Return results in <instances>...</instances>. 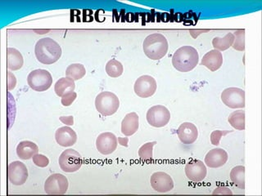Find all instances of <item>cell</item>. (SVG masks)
<instances>
[{
	"instance_id": "ffe728a7",
	"label": "cell",
	"mask_w": 262,
	"mask_h": 196,
	"mask_svg": "<svg viewBox=\"0 0 262 196\" xmlns=\"http://www.w3.org/2000/svg\"><path fill=\"white\" fill-rule=\"evenodd\" d=\"M38 153H39V147L33 141H20L16 146V155L23 160L32 159Z\"/></svg>"
},
{
	"instance_id": "603a6c76",
	"label": "cell",
	"mask_w": 262,
	"mask_h": 196,
	"mask_svg": "<svg viewBox=\"0 0 262 196\" xmlns=\"http://www.w3.org/2000/svg\"><path fill=\"white\" fill-rule=\"evenodd\" d=\"M233 41H234V35L233 33H228L227 35L223 38H220V37L214 38L212 40V45L214 49L217 51L223 52L233 46Z\"/></svg>"
},
{
	"instance_id": "e575fe53",
	"label": "cell",
	"mask_w": 262,
	"mask_h": 196,
	"mask_svg": "<svg viewBox=\"0 0 262 196\" xmlns=\"http://www.w3.org/2000/svg\"><path fill=\"white\" fill-rule=\"evenodd\" d=\"M59 119L61 122H63L64 125H68V126H72L74 125L73 116H61L60 117Z\"/></svg>"
},
{
	"instance_id": "3957f363",
	"label": "cell",
	"mask_w": 262,
	"mask_h": 196,
	"mask_svg": "<svg viewBox=\"0 0 262 196\" xmlns=\"http://www.w3.org/2000/svg\"><path fill=\"white\" fill-rule=\"evenodd\" d=\"M169 48L167 39L162 34H151L143 41V49L149 59L154 61L162 59L166 55Z\"/></svg>"
},
{
	"instance_id": "7a4b0ae2",
	"label": "cell",
	"mask_w": 262,
	"mask_h": 196,
	"mask_svg": "<svg viewBox=\"0 0 262 196\" xmlns=\"http://www.w3.org/2000/svg\"><path fill=\"white\" fill-rule=\"evenodd\" d=\"M199 55L192 46H183L176 50L172 57V65L180 72L191 71L199 64Z\"/></svg>"
},
{
	"instance_id": "ba28073f",
	"label": "cell",
	"mask_w": 262,
	"mask_h": 196,
	"mask_svg": "<svg viewBox=\"0 0 262 196\" xmlns=\"http://www.w3.org/2000/svg\"><path fill=\"white\" fill-rule=\"evenodd\" d=\"M147 121L154 128H162L170 120V112L166 106L157 105L147 110Z\"/></svg>"
},
{
	"instance_id": "30bf717a",
	"label": "cell",
	"mask_w": 262,
	"mask_h": 196,
	"mask_svg": "<svg viewBox=\"0 0 262 196\" xmlns=\"http://www.w3.org/2000/svg\"><path fill=\"white\" fill-rule=\"evenodd\" d=\"M158 84L154 77L150 76H143L135 81L134 90L138 96L147 98L154 96L157 91Z\"/></svg>"
},
{
	"instance_id": "83f0119b",
	"label": "cell",
	"mask_w": 262,
	"mask_h": 196,
	"mask_svg": "<svg viewBox=\"0 0 262 196\" xmlns=\"http://www.w3.org/2000/svg\"><path fill=\"white\" fill-rule=\"evenodd\" d=\"M157 141L145 143L139 150V156L142 160L147 161L154 157V147Z\"/></svg>"
},
{
	"instance_id": "8fae6325",
	"label": "cell",
	"mask_w": 262,
	"mask_h": 196,
	"mask_svg": "<svg viewBox=\"0 0 262 196\" xmlns=\"http://www.w3.org/2000/svg\"><path fill=\"white\" fill-rule=\"evenodd\" d=\"M27 166L20 161H14L8 166V179L14 186H21L28 179Z\"/></svg>"
},
{
	"instance_id": "2e32d148",
	"label": "cell",
	"mask_w": 262,
	"mask_h": 196,
	"mask_svg": "<svg viewBox=\"0 0 262 196\" xmlns=\"http://www.w3.org/2000/svg\"><path fill=\"white\" fill-rule=\"evenodd\" d=\"M177 134L181 142L185 145H190L196 141L199 137V131L192 122H184L179 127Z\"/></svg>"
},
{
	"instance_id": "d6a6232c",
	"label": "cell",
	"mask_w": 262,
	"mask_h": 196,
	"mask_svg": "<svg viewBox=\"0 0 262 196\" xmlns=\"http://www.w3.org/2000/svg\"><path fill=\"white\" fill-rule=\"evenodd\" d=\"M16 85V79L14 75L11 71L8 72V89H14Z\"/></svg>"
},
{
	"instance_id": "8992f818",
	"label": "cell",
	"mask_w": 262,
	"mask_h": 196,
	"mask_svg": "<svg viewBox=\"0 0 262 196\" xmlns=\"http://www.w3.org/2000/svg\"><path fill=\"white\" fill-rule=\"evenodd\" d=\"M60 167L66 173H75L81 167L83 164L81 155L73 149L64 151L58 159Z\"/></svg>"
},
{
	"instance_id": "836d02e7",
	"label": "cell",
	"mask_w": 262,
	"mask_h": 196,
	"mask_svg": "<svg viewBox=\"0 0 262 196\" xmlns=\"http://www.w3.org/2000/svg\"><path fill=\"white\" fill-rule=\"evenodd\" d=\"M213 194H232L233 192L230 190L228 187L225 186H219V187L215 188L212 193Z\"/></svg>"
},
{
	"instance_id": "6da1fadb",
	"label": "cell",
	"mask_w": 262,
	"mask_h": 196,
	"mask_svg": "<svg viewBox=\"0 0 262 196\" xmlns=\"http://www.w3.org/2000/svg\"><path fill=\"white\" fill-rule=\"evenodd\" d=\"M35 57L40 63L51 65L55 63L61 57V47L51 38H43L35 44Z\"/></svg>"
},
{
	"instance_id": "f546056e",
	"label": "cell",
	"mask_w": 262,
	"mask_h": 196,
	"mask_svg": "<svg viewBox=\"0 0 262 196\" xmlns=\"http://www.w3.org/2000/svg\"><path fill=\"white\" fill-rule=\"evenodd\" d=\"M232 133V131L225 130H215L213 131L211 134V142L213 145H220V141H221V137H225L228 133Z\"/></svg>"
},
{
	"instance_id": "d4e9b609",
	"label": "cell",
	"mask_w": 262,
	"mask_h": 196,
	"mask_svg": "<svg viewBox=\"0 0 262 196\" xmlns=\"http://www.w3.org/2000/svg\"><path fill=\"white\" fill-rule=\"evenodd\" d=\"M228 121L233 129L244 131L245 129V111L244 110L233 111L229 114Z\"/></svg>"
},
{
	"instance_id": "9a60e30c",
	"label": "cell",
	"mask_w": 262,
	"mask_h": 196,
	"mask_svg": "<svg viewBox=\"0 0 262 196\" xmlns=\"http://www.w3.org/2000/svg\"><path fill=\"white\" fill-rule=\"evenodd\" d=\"M229 159V155L225 150L214 148L205 156V164L211 168L223 167Z\"/></svg>"
},
{
	"instance_id": "44dd1931",
	"label": "cell",
	"mask_w": 262,
	"mask_h": 196,
	"mask_svg": "<svg viewBox=\"0 0 262 196\" xmlns=\"http://www.w3.org/2000/svg\"><path fill=\"white\" fill-rule=\"evenodd\" d=\"M8 54V68L10 70H18L23 67L24 60L21 53L17 49L8 47L7 49Z\"/></svg>"
},
{
	"instance_id": "484cf974",
	"label": "cell",
	"mask_w": 262,
	"mask_h": 196,
	"mask_svg": "<svg viewBox=\"0 0 262 196\" xmlns=\"http://www.w3.org/2000/svg\"><path fill=\"white\" fill-rule=\"evenodd\" d=\"M85 75V67L82 64H72L66 69V76H67V77L72 78V80H75V81L80 80Z\"/></svg>"
},
{
	"instance_id": "f1b7e54d",
	"label": "cell",
	"mask_w": 262,
	"mask_h": 196,
	"mask_svg": "<svg viewBox=\"0 0 262 196\" xmlns=\"http://www.w3.org/2000/svg\"><path fill=\"white\" fill-rule=\"evenodd\" d=\"M234 41H233V47L237 51L244 52L245 50V31L239 30L233 33Z\"/></svg>"
},
{
	"instance_id": "4316f807",
	"label": "cell",
	"mask_w": 262,
	"mask_h": 196,
	"mask_svg": "<svg viewBox=\"0 0 262 196\" xmlns=\"http://www.w3.org/2000/svg\"><path fill=\"white\" fill-rule=\"evenodd\" d=\"M105 70L110 77L118 78L124 72V68L120 61L116 59H112L106 63Z\"/></svg>"
},
{
	"instance_id": "52a82bcc",
	"label": "cell",
	"mask_w": 262,
	"mask_h": 196,
	"mask_svg": "<svg viewBox=\"0 0 262 196\" xmlns=\"http://www.w3.org/2000/svg\"><path fill=\"white\" fill-rule=\"evenodd\" d=\"M221 98L224 104L229 108L244 109L245 107V91L242 88H226L221 93Z\"/></svg>"
},
{
	"instance_id": "277c9868",
	"label": "cell",
	"mask_w": 262,
	"mask_h": 196,
	"mask_svg": "<svg viewBox=\"0 0 262 196\" xmlns=\"http://www.w3.org/2000/svg\"><path fill=\"white\" fill-rule=\"evenodd\" d=\"M95 107L98 113L103 116H111L116 114L120 107V100L116 94L112 92H102L95 99Z\"/></svg>"
},
{
	"instance_id": "5b68a950",
	"label": "cell",
	"mask_w": 262,
	"mask_h": 196,
	"mask_svg": "<svg viewBox=\"0 0 262 196\" xmlns=\"http://www.w3.org/2000/svg\"><path fill=\"white\" fill-rule=\"evenodd\" d=\"M27 83L31 89L36 92H45L53 84V78L46 69H35L29 74Z\"/></svg>"
},
{
	"instance_id": "4fadbf2b",
	"label": "cell",
	"mask_w": 262,
	"mask_h": 196,
	"mask_svg": "<svg viewBox=\"0 0 262 196\" xmlns=\"http://www.w3.org/2000/svg\"><path fill=\"white\" fill-rule=\"evenodd\" d=\"M118 145L117 137L112 133H103L98 135L96 140V148L102 155H108L117 150Z\"/></svg>"
},
{
	"instance_id": "9c48e42d",
	"label": "cell",
	"mask_w": 262,
	"mask_h": 196,
	"mask_svg": "<svg viewBox=\"0 0 262 196\" xmlns=\"http://www.w3.org/2000/svg\"><path fill=\"white\" fill-rule=\"evenodd\" d=\"M69 182L62 174H54L49 176L45 183V191L48 194H64L68 191Z\"/></svg>"
},
{
	"instance_id": "7402d4cb",
	"label": "cell",
	"mask_w": 262,
	"mask_h": 196,
	"mask_svg": "<svg viewBox=\"0 0 262 196\" xmlns=\"http://www.w3.org/2000/svg\"><path fill=\"white\" fill-rule=\"evenodd\" d=\"M75 88H76L75 80L70 77L61 78L59 80H57L54 85V91L59 97L63 96L68 92H74Z\"/></svg>"
},
{
	"instance_id": "e0dca14e",
	"label": "cell",
	"mask_w": 262,
	"mask_h": 196,
	"mask_svg": "<svg viewBox=\"0 0 262 196\" xmlns=\"http://www.w3.org/2000/svg\"><path fill=\"white\" fill-rule=\"evenodd\" d=\"M55 139L57 144L61 146H72L77 141V134L70 127H61L56 131Z\"/></svg>"
},
{
	"instance_id": "ac0fdd59",
	"label": "cell",
	"mask_w": 262,
	"mask_h": 196,
	"mask_svg": "<svg viewBox=\"0 0 262 196\" xmlns=\"http://www.w3.org/2000/svg\"><path fill=\"white\" fill-rule=\"evenodd\" d=\"M201 64L206 66L211 71H216L223 65L222 53L215 49H213L203 56Z\"/></svg>"
},
{
	"instance_id": "d590c367",
	"label": "cell",
	"mask_w": 262,
	"mask_h": 196,
	"mask_svg": "<svg viewBox=\"0 0 262 196\" xmlns=\"http://www.w3.org/2000/svg\"><path fill=\"white\" fill-rule=\"evenodd\" d=\"M118 144L121 146L128 147V142H129V138L128 137H117Z\"/></svg>"
},
{
	"instance_id": "cb8c5ba5",
	"label": "cell",
	"mask_w": 262,
	"mask_h": 196,
	"mask_svg": "<svg viewBox=\"0 0 262 196\" xmlns=\"http://www.w3.org/2000/svg\"><path fill=\"white\" fill-rule=\"evenodd\" d=\"M230 179L236 186L242 190L245 189V167L243 165L236 166L230 172Z\"/></svg>"
},
{
	"instance_id": "5bb4252c",
	"label": "cell",
	"mask_w": 262,
	"mask_h": 196,
	"mask_svg": "<svg viewBox=\"0 0 262 196\" xmlns=\"http://www.w3.org/2000/svg\"><path fill=\"white\" fill-rule=\"evenodd\" d=\"M184 170L187 178L191 182H202L207 177V167L201 160H192L189 162L187 163Z\"/></svg>"
},
{
	"instance_id": "4dcf8cb0",
	"label": "cell",
	"mask_w": 262,
	"mask_h": 196,
	"mask_svg": "<svg viewBox=\"0 0 262 196\" xmlns=\"http://www.w3.org/2000/svg\"><path fill=\"white\" fill-rule=\"evenodd\" d=\"M32 159L33 163H35L37 167H45L49 164V158L46 157L45 155L38 153Z\"/></svg>"
},
{
	"instance_id": "7c38bea8",
	"label": "cell",
	"mask_w": 262,
	"mask_h": 196,
	"mask_svg": "<svg viewBox=\"0 0 262 196\" xmlns=\"http://www.w3.org/2000/svg\"><path fill=\"white\" fill-rule=\"evenodd\" d=\"M151 186L156 191L166 193L174 188V181L169 174L164 172H157L150 178Z\"/></svg>"
},
{
	"instance_id": "1f68e13d",
	"label": "cell",
	"mask_w": 262,
	"mask_h": 196,
	"mask_svg": "<svg viewBox=\"0 0 262 196\" xmlns=\"http://www.w3.org/2000/svg\"><path fill=\"white\" fill-rule=\"evenodd\" d=\"M77 97V93L75 92H69L61 96V102L62 106L68 107L71 106Z\"/></svg>"
},
{
	"instance_id": "d6986e66",
	"label": "cell",
	"mask_w": 262,
	"mask_h": 196,
	"mask_svg": "<svg viewBox=\"0 0 262 196\" xmlns=\"http://www.w3.org/2000/svg\"><path fill=\"white\" fill-rule=\"evenodd\" d=\"M139 127V115L135 112L129 113L121 122V133L126 137H129L137 132Z\"/></svg>"
}]
</instances>
